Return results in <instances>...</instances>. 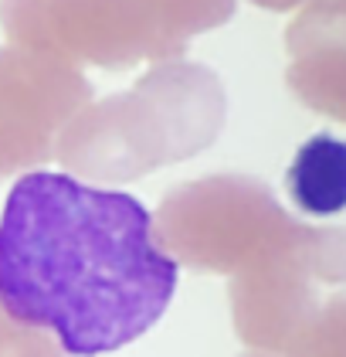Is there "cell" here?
<instances>
[{
  "instance_id": "6da1fadb",
  "label": "cell",
  "mask_w": 346,
  "mask_h": 357,
  "mask_svg": "<svg viewBox=\"0 0 346 357\" xmlns=\"http://www.w3.org/2000/svg\"><path fill=\"white\" fill-rule=\"evenodd\" d=\"M177 275L133 194L52 170L14 181L0 215V306L52 330L65 354L99 357L139 340L166 313Z\"/></svg>"
},
{
  "instance_id": "7a4b0ae2",
  "label": "cell",
  "mask_w": 346,
  "mask_h": 357,
  "mask_svg": "<svg viewBox=\"0 0 346 357\" xmlns=\"http://www.w3.org/2000/svg\"><path fill=\"white\" fill-rule=\"evenodd\" d=\"M285 191L302 215L333 218L346 211V139L316 133L295 150Z\"/></svg>"
}]
</instances>
